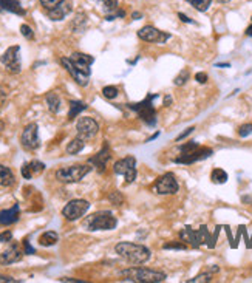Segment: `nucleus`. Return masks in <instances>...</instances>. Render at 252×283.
<instances>
[{"label":"nucleus","mask_w":252,"mask_h":283,"mask_svg":"<svg viewBox=\"0 0 252 283\" xmlns=\"http://www.w3.org/2000/svg\"><path fill=\"white\" fill-rule=\"evenodd\" d=\"M115 251L119 257L130 265H144L150 260V249L144 245L130 243V241H121L115 246Z\"/></svg>","instance_id":"1"},{"label":"nucleus","mask_w":252,"mask_h":283,"mask_svg":"<svg viewBox=\"0 0 252 283\" xmlns=\"http://www.w3.org/2000/svg\"><path fill=\"white\" fill-rule=\"evenodd\" d=\"M121 275H124L125 280H132L136 283H161L167 278L164 272L147 269V268H130V269L121 271Z\"/></svg>","instance_id":"2"},{"label":"nucleus","mask_w":252,"mask_h":283,"mask_svg":"<svg viewBox=\"0 0 252 283\" xmlns=\"http://www.w3.org/2000/svg\"><path fill=\"white\" fill-rule=\"evenodd\" d=\"M83 226L89 231H111L118 226V220L111 212L99 211L83 221Z\"/></svg>","instance_id":"3"},{"label":"nucleus","mask_w":252,"mask_h":283,"mask_svg":"<svg viewBox=\"0 0 252 283\" xmlns=\"http://www.w3.org/2000/svg\"><path fill=\"white\" fill-rule=\"evenodd\" d=\"M92 172V167L87 164H76L70 167H62L56 172V178L61 183L71 184V183H79L83 177Z\"/></svg>","instance_id":"4"},{"label":"nucleus","mask_w":252,"mask_h":283,"mask_svg":"<svg viewBox=\"0 0 252 283\" xmlns=\"http://www.w3.org/2000/svg\"><path fill=\"white\" fill-rule=\"evenodd\" d=\"M156 98H158V95H149L139 104H129V107L132 110H135L139 115V118L150 127H153L156 124V111H155V108L152 105V101L156 99Z\"/></svg>","instance_id":"5"},{"label":"nucleus","mask_w":252,"mask_h":283,"mask_svg":"<svg viewBox=\"0 0 252 283\" xmlns=\"http://www.w3.org/2000/svg\"><path fill=\"white\" fill-rule=\"evenodd\" d=\"M113 171L116 175H122L125 178V183H133L136 180V159L133 156H125L119 161H116Z\"/></svg>","instance_id":"6"},{"label":"nucleus","mask_w":252,"mask_h":283,"mask_svg":"<svg viewBox=\"0 0 252 283\" xmlns=\"http://www.w3.org/2000/svg\"><path fill=\"white\" fill-rule=\"evenodd\" d=\"M90 209V203L87 200H71L62 209V215L68 221H76L80 217L86 215V212Z\"/></svg>","instance_id":"7"},{"label":"nucleus","mask_w":252,"mask_h":283,"mask_svg":"<svg viewBox=\"0 0 252 283\" xmlns=\"http://www.w3.org/2000/svg\"><path fill=\"white\" fill-rule=\"evenodd\" d=\"M180 189L178 186V181L175 178L174 174H164L162 177H159L153 186V192L158 193V195H174L177 193Z\"/></svg>","instance_id":"8"},{"label":"nucleus","mask_w":252,"mask_h":283,"mask_svg":"<svg viewBox=\"0 0 252 283\" xmlns=\"http://www.w3.org/2000/svg\"><path fill=\"white\" fill-rule=\"evenodd\" d=\"M138 37L144 42H150V44H164L167 39H171L169 33H164L161 30H158L153 25H146L138 31Z\"/></svg>","instance_id":"9"},{"label":"nucleus","mask_w":252,"mask_h":283,"mask_svg":"<svg viewBox=\"0 0 252 283\" xmlns=\"http://www.w3.org/2000/svg\"><path fill=\"white\" fill-rule=\"evenodd\" d=\"M76 130H77V135L82 139H90V138L96 136V133L99 132V126H98V123H96L93 118L82 116V118L77 119Z\"/></svg>","instance_id":"10"},{"label":"nucleus","mask_w":252,"mask_h":283,"mask_svg":"<svg viewBox=\"0 0 252 283\" xmlns=\"http://www.w3.org/2000/svg\"><path fill=\"white\" fill-rule=\"evenodd\" d=\"M19 54H20V47L19 45H13L2 54V58H0V61H2V64L7 67V70L10 73H13V74L20 73V68H22Z\"/></svg>","instance_id":"11"},{"label":"nucleus","mask_w":252,"mask_h":283,"mask_svg":"<svg viewBox=\"0 0 252 283\" xmlns=\"http://www.w3.org/2000/svg\"><path fill=\"white\" fill-rule=\"evenodd\" d=\"M20 143L26 150H36L40 146V139H39V127L37 124H30L23 129L22 136H20Z\"/></svg>","instance_id":"12"},{"label":"nucleus","mask_w":252,"mask_h":283,"mask_svg":"<svg viewBox=\"0 0 252 283\" xmlns=\"http://www.w3.org/2000/svg\"><path fill=\"white\" fill-rule=\"evenodd\" d=\"M214 152L212 149H206V147H198L189 153H181L177 159L175 163L177 164H192V163H197V161H201V159H206L211 156Z\"/></svg>","instance_id":"13"},{"label":"nucleus","mask_w":252,"mask_h":283,"mask_svg":"<svg viewBox=\"0 0 252 283\" xmlns=\"http://www.w3.org/2000/svg\"><path fill=\"white\" fill-rule=\"evenodd\" d=\"M61 64H62V67L70 73V76L76 80L77 86H80V87H87V86H89V77H90V76H87V74H83L82 71H79V70L74 67V64L71 62L70 58H62V59H61Z\"/></svg>","instance_id":"14"},{"label":"nucleus","mask_w":252,"mask_h":283,"mask_svg":"<svg viewBox=\"0 0 252 283\" xmlns=\"http://www.w3.org/2000/svg\"><path fill=\"white\" fill-rule=\"evenodd\" d=\"M70 59H71V62L74 64V67L79 70V71H82L83 74H87V76H90V73H92V64L95 62V58L93 56H90V54H86V53H73L71 56H70Z\"/></svg>","instance_id":"15"},{"label":"nucleus","mask_w":252,"mask_h":283,"mask_svg":"<svg viewBox=\"0 0 252 283\" xmlns=\"http://www.w3.org/2000/svg\"><path fill=\"white\" fill-rule=\"evenodd\" d=\"M108 159H110V149H108L107 144H104V147H102L95 156H92V158L89 159V163L93 164V166L98 169V172L102 174V172L105 171V166H107V163H108Z\"/></svg>","instance_id":"16"},{"label":"nucleus","mask_w":252,"mask_h":283,"mask_svg":"<svg viewBox=\"0 0 252 283\" xmlns=\"http://www.w3.org/2000/svg\"><path fill=\"white\" fill-rule=\"evenodd\" d=\"M22 259V251L17 243H11L2 254H0V263L2 265H11Z\"/></svg>","instance_id":"17"},{"label":"nucleus","mask_w":252,"mask_h":283,"mask_svg":"<svg viewBox=\"0 0 252 283\" xmlns=\"http://www.w3.org/2000/svg\"><path fill=\"white\" fill-rule=\"evenodd\" d=\"M44 171H45V164L34 159V161H31V163H25L22 166V177L25 180H31L33 177L40 175Z\"/></svg>","instance_id":"18"},{"label":"nucleus","mask_w":252,"mask_h":283,"mask_svg":"<svg viewBox=\"0 0 252 283\" xmlns=\"http://www.w3.org/2000/svg\"><path fill=\"white\" fill-rule=\"evenodd\" d=\"M70 11H71V4L67 2V0H62V2H61L56 8L47 11V14H48V17H50L53 22H59V20H64L65 16H67Z\"/></svg>","instance_id":"19"},{"label":"nucleus","mask_w":252,"mask_h":283,"mask_svg":"<svg viewBox=\"0 0 252 283\" xmlns=\"http://www.w3.org/2000/svg\"><path fill=\"white\" fill-rule=\"evenodd\" d=\"M0 11L13 13L17 16H25V10L22 8L19 0H0Z\"/></svg>","instance_id":"20"},{"label":"nucleus","mask_w":252,"mask_h":283,"mask_svg":"<svg viewBox=\"0 0 252 283\" xmlns=\"http://www.w3.org/2000/svg\"><path fill=\"white\" fill-rule=\"evenodd\" d=\"M17 220H19V205H14L11 209L0 212V224L8 226V224L16 223Z\"/></svg>","instance_id":"21"},{"label":"nucleus","mask_w":252,"mask_h":283,"mask_svg":"<svg viewBox=\"0 0 252 283\" xmlns=\"http://www.w3.org/2000/svg\"><path fill=\"white\" fill-rule=\"evenodd\" d=\"M180 238H181V241H186V243H189V245L193 246V248H198V246H200L197 231H193L190 226H186V228L180 232Z\"/></svg>","instance_id":"22"},{"label":"nucleus","mask_w":252,"mask_h":283,"mask_svg":"<svg viewBox=\"0 0 252 283\" xmlns=\"http://www.w3.org/2000/svg\"><path fill=\"white\" fill-rule=\"evenodd\" d=\"M58 240H59L58 232L47 231V232H44V234L39 237V245L40 246H45V248H50V246H54L58 243Z\"/></svg>","instance_id":"23"},{"label":"nucleus","mask_w":252,"mask_h":283,"mask_svg":"<svg viewBox=\"0 0 252 283\" xmlns=\"http://www.w3.org/2000/svg\"><path fill=\"white\" fill-rule=\"evenodd\" d=\"M14 181H16V178H14V174H13V171L0 164V186L10 187V186H13V184H14Z\"/></svg>","instance_id":"24"},{"label":"nucleus","mask_w":252,"mask_h":283,"mask_svg":"<svg viewBox=\"0 0 252 283\" xmlns=\"http://www.w3.org/2000/svg\"><path fill=\"white\" fill-rule=\"evenodd\" d=\"M93 2H96L102 8V11L105 13V16L107 14H115L119 10L118 0H93Z\"/></svg>","instance_id":"25"},{"label":"nucleus","mask_w":252,"mask_h":283,"mask_svg":"<svg viewBox=\"0 0 252 283\" xmlns=\"http://www.w3.org/2000/svg\"><path fill=\"white\" fill-rule=\"evenodd\" d=\"M83 147H86V139H82L80 136H77V138H74L73 141L68 143V146H67V153H68V155H76V153H79Z\"/></svg>","instance_id":"26"},{"label":"nucleus","mask_w":252,"mask_h":283,"mask_svg":"<svg viewBox=\"0 0 252 283\" xmlns=\"http://www.w3.org/2000/svg\"><path fill=\"white\" fill-rule=\"evenodd\" d=\"M45 101H47V105L51 113H58L61 110V98L58 93H48Z\"/></svg>","instance_id":"27"},{"label":"nucleus","mask_w":252,"mask_h":283,"mask_svg":"<svg viewBox=\"0 0 252 283\" xmlns=\"http://www.w3.org/2000/svg\"><path fill=\"white\" fill-rule=\"evenodd\" d=\"M87 108V104L82 102V101H71L70 102V113H68V119L73 121L82 110Z\"/></svg>","instance_id":"28"},{"label":"nucleus","mask_w":252,"mask_h":283,"mask_svg":"<svg viewBox=\"0 0 252 283\" xmlns=\"http://www.w3.org/2000/svg\"><path fill=\"white\" fill-rule=\"evenodd\" d=\"M214 272H218V266H214V268H212V271H209V272H203V274H200V275H197V277H193V278L187 280V283H203V281H211V280H212V275H214Z\"/></svg>","instance_id":"29"},{"label":"nucleus","mask_w":252,"mask_h":283,"mask_svg":"<svg viewBox=\"0 0 252 283\" xmlns=\"http://www.w3.org/2000/svg\"><path fill=\"white\" fill-rule=\"evenodd\" d=\"M211 180L215 184H225L228 181V174L223 169H214L211 174Z\"/></svg>","instance_id":"30"},{"label":"nucleus","mask_w":252,"mask_h":283,"mask_svg":"<svg viewBox=\"0 0 252 283\" xmlns=\"http://www.w3.org/2000/svg\"><path fill=\"white\" fill-rule=\"evenodd\" d=\"M187 2L197 10V11H201V13H204V11H207L209 10V7H211V4H212V0H187Z\"/></svg>","instance_id":"31"},{"label":"nucleus","mask_w":252,"mask_h":283,"mask_svg":"<svg viewBox=\"0 0 252 283\" xmlns=\"http://www.w3.org/2000/svg\"><path fill=\"white\" fill-rule=\"evenodd\" d=\"M189 70H183L175 79H174V84L177 86V87H181V86H184L186 82H187V79H189Z\"/></svg>","instance_id":"32"},{"label":"nucleus","mask_w":252,"mask_h":283,"mask_svg":"<svg viewBox=\"0 0 252 283\" xmlns=\"http://www.w3.org/2000/svg\"><path fill=\"white\" fill-rule=\"evenodd\" d=\"M118 93H119V90H118V87H115V86H107V87L102 89V95H104L107 99H115V98L118 96Z\"/></svg>","instance_id":"33"},{"label":"nucleus","mask_w":252,"mask_h":283,"mask_svg":"<svg viewBox=\"0 0 252 283\" xmlns=\"http://www.w3.org/2000/svg\"><path fill=\"white\" fill-rule=\"evenodd\" d=\"M39 2H40V5L44 7L47 11H50V10L56 8L62 2V0H39Z\"/></svg>","instance_id":"34"},{"label":"nucleus","mask_w":252,"mask_h":283,"mask_svg":"<svg viewBox=\"0 0 252 283\" xmlns=\"http://www.w3.org/2000/svg\"><path fill=\"white\" fill-rule=\"evenodd\" d=\"M108 200L111 201V205H115V206H121V205H122V201H124V196H122L119 192H111V193L108 195Z\"/></svg>","instance_id":"35"},{"label":"nucleus","mask_w":252,"mask_h":283,"mask_svg":"<svg viewBox=\"0 0 252 283\" xmlns=\"http://www.w3.org/2000/svg\"><path fill=\"white\" fill-rule=\"evenodd\" d=\"M20 33H22V36H23L25 39H28V40H33V39H34V33H33L31 26L26 25V23L20 25Z\"/></svg>","instance_id":"36"},{"label":"nucleus","mask_w":252,"mask_h":283,"mask_svg":"<svg viewBox=\"0 0 252 283\" xmlns=\"http://www.w3.org/2000/svg\"><path fill=\"white\" fill-rule=\"evenodd\" d=\"M198 147H200L198 143H195V141H189V143H186L184 146H181L180 150H181V153H189V152H192V150H195V149H198Z\"/></svg>","instance_id":"37"},{"label":"nucleus","mask_w":252,"mask_h":283,"mask_svg":"<svg viewBox=\"0 0 252 283\" xmlns=\"http://www.w3.org/2000/svg\"><path fill=\"white\" fill-rule=\"evenodd\" d=\"M252 133V124H244V126H241L240 129H238V135L241 136V138H246L247 135H250Z\"/></svg>","instance_id":"38"},{"label":"nucleus","mask_w":252,"mask_h":283,"mask_svg":"<svg viewBox=\"0 0 252 283\" xmlns=\"http://www.w3.org/2000/svg\"><path fill=\"white\" fill-rule=\"evenodd\" d=\"M13 240V232L11 231H4L0 234V243H10Z\"/></svg>","instance_id":"39"},{"label":"nucleus","mask_w":252,"mask_h":283,"mask_svg":"<svg viewBox=\"0 0 252 283\" xmlns=\"http://www.w3.org/2000/svg\"><path fill=\"white\" fill-rule=\"evenodd\" d=\"M162 248L164 249H186V245L181 243V241H178V243H165Z\"/></svg>","instance_id":"40"},{"label":"nucleus","mask_w":252,"mask_h":283,"mask_svg":"<svg viewBox=\"0 0 252 283\" xmlns=\"http://www.w3.org/2000/svg\"><path fill=\"white\" fill-rule=\"evenodd\" d=\"M195 80L198 84H206L207 82V74L204 71H200V73L195 74Z\"/></svg>","instance_id":"41"},{"label":"nucleus","mask_w":252,"mask_h":283,"mask_svg":"<svg viewBox=\"0 0 252 283\" xmlns=\"http://www.w3.org/2000/svg\"><path fill=\"white\" fill-rule=\"evenodd\" d=\"M193 130H195V127H189L186 132H183L181 135H178V136H177V143H178V141H181V139H184V138H187V136H189V135H190Z\"/></svg>","instance_id":"42"},{"label":"nucleus","mask_w":252,"mask_h":283,"mask_svg":"<svg viewBox=\"0 0 252 283\" xmlns=\"http://www.w3.org/2000/svg\"><path fill=\"white\" fill-rule=\"evenodd\" d=\"M0 283H17V280L10 277V275H2V274H0Z\"/></svg>","instance_id":"43"},{"label":"nucleus","mask_w":252,"mask_h":283,"mask_svg":"<svg viewBox=\"0 0 252 283\" xmlns=\"http://www.w3.org/2000/svg\"><path fill=\"white\" fill-rule=\"evenodd\" d=\"M5 101H7V90L4 87H0V108L4 107Z\"/></svg>","instance_id":"44"},{"label":"nucleus","mask_w":252,"mask_h":283,"mask_svg":"<svg viewBox=\"0 0 252 283\" xmlns=\"http://www.w3.org/2000/svg\"><path fill=\"white\" fill-rule=\"evenodd\" d=\"M23 246H25V252H26V254H34V252H36V251H34V248H33V246L28 243V240H25V241H23Z\"/></svg>","instance_id":"45"},{"label":"nucleus","mask_w":252,"mask_h":283,"mask_svg":"<svg viewBox=\"0 0 252 283\" xmlns=\"http://www.w3.org/2000/svg\"><path fill=\"white\" fill-rule=\"evenodd\" d=\"M178 17H180V20L181 22H184V23H195L193 20H190L186 14H183V13H178Z\"/></svg>","instance_id":"46"},{"label":"nucleus","mask_w":252,"mask_h":283,"mask_svg":"<svg viewBox=\"0 0 252 283\" xmlns=\"http://www.w3.org/2000/svg\"><path fill=\"white\" fill-rule=\"evenodd\" d=\"M61 281H71V283H82V280H77V278H68V277H65V278H61Z\"/></svg>","instance_id":"47"},{"label":"nucleus","mask_w":252,"mask_h":283,"mask_svg":"<svg viewBox=\"0 0 252 283\" xmlns=\"http://www.w3.org/2000/svg\"><path fill=\"white\" fill-rule=\"evenodd\" d=\"M246 36H249V37H252V23L246 28Z\"/></svg>","instance_id":"48"},{"label":"nucleus","mask_w":252,"mask_h":283,"mask_svg":"<svg viewBox=\"0 0 252 283\" xmlns=\"http://www.w3.org/2000/svg\"><path fill=\"white\" fill-rule=\"evenodd\" d=\"M158 136H159V132H156V133H153V135H152V136H150V138L147 139V143H150V141H153V139H156Z\"/></svg>","instance_id":"49"},{"label":"nucleus","mask_w":252,"mask_h":283,"mask_svg":"<svg viewBox=\"0 0 252 283\" xmlns=\"http://www.w3.org/2000/svg\"><path fill=\"white\" fill-rule=\"evenodd\" d=\"M132 17H135V20H139V19L143 17V14H141V13H133Z\"/></svg>","instance_id":"50"},{"label":"nucleus","mask_w":252,"mask_h":283,"mask_svg":"<svg viewBox=\"0 0 252 283\" xmlns=\"http://www.w3.org/2000/svg\"><path fill=\"white\" fill-rule=\"evenodd\" d=\"M171 102H172V98H171V96H165V99H164V104H165V105H169Z\"/></svg>","instance_id":"51"},{"label":"nucleus","mask_w":252,"mask_h":283,"mask_svg":"<svg viewBox=\"0 0 252 283\" xmlns=\"http://www.w3.org/2000/svg\"><path fill=\"white\" fill-rule=\"evenodd\" d=\"M217 2H218V4H229L231 0H217Z\"/></svg>","instance_id":"52"},{"label":"nucleus","mask_w":252,"mask_h":283,"mask_svg":"<svg viewBox=\"0 0 252 283\" xmlns=\"http://www.w3.org/2000/svg\"><path fill=\"white\" fill-rule=\"evenodd\" d=\"M217 67H229V64H217Z\"/></svg>","instance_id":"53"},{"label":"nucleus","mask_w":252,"mask_h":283,"mask_svg":"<svg viewBox=\"0 0 252 283\" xmlns=\"http://www.w3.org/2000/svg\"><path fill=\"white\" fill-rule=\"evenodd\" d=\"M250 19H252V17H250Z\"/></svg>","instance_id":"54"}]
</instances>
